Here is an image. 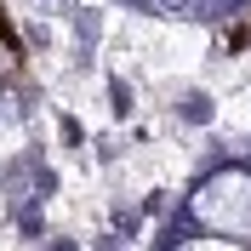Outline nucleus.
<instances>
[{"label":"nucleus","mask_w":251,"mask_h":251,"mask_svg":"<svg viewBox=\"0 0 251 251\" xmlns=\"http://www.w3.org/2000/svg\"><path fill=\"white\" fill-rule=\"evenodd\" d=\"M0 46H6V51H23V46H17V29H12V17H6V12H0Z\"/></svg>","instance_id":"nucleus-1"}]
</instances>
